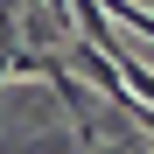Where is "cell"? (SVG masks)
Wrapping results in <instances>:
<instances>
[{
	"mask_svg": "<svg viewBox=\"0 0 154 154\" xmlns=\"http://www.w3.org/2000/svg\"><path fill=\"white\" fill-rule=\"evenodd\" d=\"M98 7L112 14V28H126V35L154 42V7H140V0H98Z\"/></svg>",
	"mask_w": 154,
	"mask_h": 154,
	"instance_id": "6da1fadb",
	"label": "cell"
},
{
	"mask_svg": "<svg viewBox=\"0 0 154 154\" xmlns=\"http://www.w3.org/2000/svg\"><path fill=\"white\" fill-rule=\"evenodd\" d=\"M0 28H14V0H0Z\"/></svg>",
	"mask_w": 154,
	"mask_h": 154,
	"instance_id": "7a4b0ae2",
	"label": "cell"
},
{
	"mask_svg": "<svg viewBox=\"0 0 154 154\" xmlns=\"http://www.w3.org/2000/svg\"><path fill=\"white\" fill-rule=\"evenodd\" d=\"M84 154H133V147H84Z\"/></svg>",
	"mask_w": 154,
	"mask_h": 154,
	"instance_id": "3957f363",
	"label": "cell"
}]
</instances>
